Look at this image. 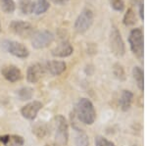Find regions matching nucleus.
<instances>
[{
  "label": "nucleus",
  "instance_id": "obj_7",
  "mask_svg": "<svg viewBox=\"0 0 147 146\" xmlns=\"http://www.w3.org/2000/svg\"><path fill=\"white\" fill-rule=\"evenodd\" d=\"M110 46L111 50L114 53V55L117 57H122L125 55V47L124 40L122 38L119 30L117 28H112L110 32Z\"/></svg>",
  "mask_w": 147,
  "mask_h": 146
},
{
  "label": "nucleus",
  "instance_id": "obj_12",
  "mask_svg": "<svg viewBox=\"0 0 147 146\" xmlns=\"http://www.w3.org/2000/svg\"><path fill=\"white\" fill-rule=\"evenodd\" d=\"M1 74L4 79L10 82H16L22 79V72L21 70L14 65L4 66L1 69Z\"/></svg>",
  "mask_w": 147,
  "mask_h": 146
},
{
  "label": "nucleus",
  "instance_id": "obj_1",
  "mask_svg": "<svg viewBox=\"0 0 147 146\" xmlns=\"http://www.w3.org/2000/svg\"><path fill=\"white\" fill-rule=\"evenodd\" d=\"M75 114L84 124H92L96 119V112L92 102L87 98H82L77 103Z\"/></svg>",
  "mask_w": 147,
  "mask_h": 146
},
{
  "label": "nucleus",
  "instance_id": "obj_8",
  "mask_svg": "<svg viewBox=\"0 0 147 146\" xmlns=\"http://www.w3.org/2000/svg\"><path fill=\"white\" fill-rule=\"evenodd\" d=\"M4 48L8 51L9 53L17 58H27L30 55V51L27 48V46L24 45L23 43L15 40H6L3 43Z\"/></svg>",
  "mask_w": 147,
  "mask_h": 146
},
{
  "label": "nucleus",
  "instance_id": "obj_17",
  "mask_svg": "<svg viewBox=\"0 0 147 146\" xmlns=\"http://www.w3.org/2000/svg\"><path fill=\"white\" fill-rule=\"evenodd\" d=\"M50 4L48 0H37L34 2V13L35 15H42L48 10Z\"/></svg>",
  "mask_w": 147,
  "mask_h": 146
},
{
  "label": "nucleus",
  "instance_id": "obj_20",
  "mask_svg": "<svg viewBox=\"0 0 147 146\" xmlns=\"http://www.w3.org/2000/svg\"><path fill=\"white\" fill-rule=\"evenodd\" d=\"M34 96V89L30 87H23L18 91V97L22 101H28Z\"/></svg>",
  "mask_w": 147,
  "mask_h": 146
},
{
  "label": "nucleus",
  "instance_id": "obj_4",
  "mask_svg": "<svg viewBox=\"0 0 147 146\" xmlns=\"http://www.w3.org/2000/svg\"><path fill=\"white\" fill-rule=\"evenodd\" d=\"M32 45L35 49H43L48 47L54 41V34L49 30H35L30 37Z\"/></svg>",
  "mask_w": 147,
  "mask_h": 146
},
{
  "label": "nucleus",
  "instance_id": "obj_24",
  "mask_svg": "<svg viewBox=\"0 0 147 146\" xmlns=\"http://www.w3.org/2000/svg\"><path fill=\"white\" fill-rule=\"evenodd\" d=\"M111 7L115 11L122 12L125 9V1L124 0H109Z\"/></svg>",
  "mask_w": 147,
  "mask_h": 146
},
{
  "label": "nucleus",
  "instance_id": "obj_19",
  "mask_svg": "<svg viewBox=\"0 0 147 146\" xmlns=\"http://www.w3.org/2000/svg\"><path fill=\"white\" fill-rule=\"evenodd\" d=\"M0 8L6 14H12L16 10V4L14 0H0Z\"/></svg>",
  "mask_w": 147,
  "mask_h": 146
},
{
  "label": "nucleus",
  "instance_id": "obj_28",
  "mask_svg": "<svg viewBox=\"0 0 147 146\" xmlns=\"http://www.w3.org/2000/svg\"><path fill=\"white\" fill-rule=\"evenodd\" d=\"M139 15H140V18L143 20V4H139Z\"/></svg>",
  "mask_w": 147,
  "mask_h": 146
},
{
  "label": "nucleus",
  "instance_id": "obj_10",
  "mask_svg": "<svg viewBox=\"0 0 147 146\" xmlns=\"http://www.w3.org/2000/svg\"><path fill=\"white\" fill-rule=\"evenodd\" d=\"M45 73V68L39 63L30 65L27 70V81L30 83H36L38 82Z\"/></svg>",
  "mask_w": 147,
  "mask_h": 146
},
{
  "label": "nucleus",
  "instance_id": "obj_23",
  "mask_svg": "<svg viewBox=\"0 0 147 146\" xmlns=\"http://www.w3.org/2000/svg\"><path fill=\"white\" fill-rule=\"evenodd\" d=\"M113 73L114 76L117 77L120 81H125V70L123 68L122 65L120 64H115L113 67Z\"/></svg>",
  "mask_w": 147,
  "mask_h": 146
},
{
  "label": "nucleus",
  "instance_id": "obj_22",
  "mask_svg": "<svg viewBox=\"0 0 147 146\" xmlns=\"http://www.w3.org/2000/svg\"><path fill=\"white\" fill-rule=\"evenodd\" d=\"M75 141L77 146H88L89 144L88 136L82 131H78V135L76 136Z\"/></svg>",
  "mask_w": 147,
  "mask_h": 146
},
{
  "label": "nucleus",
  "instance_id": "obj_18",
  "mask_svg": "<svg viewBox=\"0 0 147 146\" xmlns=\"http://www.w3.org/2000/svg\"><path fill=\"white\" fill-rule=\"evenodd\" d=\"M132 75L136 81V84L140 90H143L144 88V77H143V71L139 67H134L132 70Z\"/></svg>",
  "mask_w": 147,
  "mask_h": 146
},
{
  "label": "nucleus",
  "instance_id": "obj_6",
  "mask_svg": "<svg viewBox=\"0 0 147 146\" xmlns=\"http://www.w3.org/2000/svg\"><path fill=\"white\" fill-rule=\"evenodd\" d=\"M9 29L12 30L13 34L19 35L22 38L32 37L35 32L34 26L25 21H12L9 25Z\"/></svg>",
  "mask_w": 147,
  "mask_h": 146
},
{
  "label": "nucleus",
  "instance_id": "obj_11",
  "mask_svg": "<svg viewBox=\"0 0 147 146\" xmlns=\"http://www.w3.org/2000/svg\"><path fill=\"white\" fill-rule=\"evenodd\" d=\"M74 52V47L68 40H63L51 50L52 56L57 58H66Z\"/></svg>",
  "mask_w": 147,
  "mask_h": 146
},
{
  "label": "nucleus",
  "instance_id": "obj_2",
  "mask_svg": "<svg viewBox=\"0 0 147 146\" xmlns=\"http://www.w3.org/2000/svg\"><path fill=\"white\" fill-rule=\"evenodd\" d=\"M55 123V140L58 145H67L69 140V126L67 120L62 115L54 118Z\"/></svg>",
  "mask_w": 147,
  "mask_h": 146
},
{
  "label": "nucleus",
  "instance_id": "obj_14",
  "mask_svg": "<svg viewBox=\"0 0 147 146\" xmlns=\"http://www.w3.org/2000/svg\"><path fill=\"white\" fill-rule=\"evenodd\" d=\"M0 141L5 146H23L25 144V140L22 136L15 135H6L0 136Z\"/></svg>",
  "mask_w": 147,
  "mask_h": 146
},
{
  "label": "nucleus",
  "instance_id": "obj_26",
  "mask_svg": "<svg viewBox=\"0 0 147 146\" xmlns=\"http://www.w3.org/2000/svg\"><path fill=\"white\" fill-rule=\"evenodd\" d=\"M32 133H34L35 135H36L38 137H42V136H44V135H45V133H46V129H45V126H35L34 129L32 131Z\"/></svg>",
  "mask_w": 147,
  "mask_h": 146
},
{
  "label": "nucleus",
  "instance_id": "obj_5",
  "mask_svg": "<svg viewBox=\"0 0 147 146\" xmlns=\"http://www.w3.org/2000/svg\"><path fill=\"white\" fill-rule=\"evenodd\" d=\"M94 16L93 12L90 9H84L82 11V13L79 15L75 22V30L79 34H84L87 32L91 28L92 24H93Z\"/></svg>",
  "mask_w": 147,
  "mask_h": 146
},
{
  "label": "nucleus",
  "instance_id": "obj_30",
  "mask_svg": "<svg viewBox=\"0 0 147 146\" xmlns=\"http://www.w3.org/2000/svg\"><path fill=\"white\" fill-rule=\"evenodd\" d=\"M0 32H1V24H0Z\"/></svg>",
  "mask_w": 147,
  "mask_h": 146
},
{
  "label": "nucleus",
  "instance_id": "obj_3",
  "mask_svg": "<svg viewBox=\"0 0 147 146\" xmlns=\"http://www.w3.org/2000/svg\"><path fill=\"white\" fill-rule=\"evenodd\" d=\"M129 43L132 53L139 60L143 58V32L140 29H134L129 32Z\"/></svg>",
  "mask_w": 147,
  "mask_h": 146
},
{
  "label": "nucleus",
  "instance_id": "obj_29",
  "mask_svg": "<svg viewBox=\"0 0 147 146\" xmlns=\"http://www.w3.org/2000/svg\"><path fill=\"white\" fill-rule=\"evenodd\" d=\"M45 146H59L58 144H55V143H53V144H46Z\"/></svg>",
  "mask_w": 147,
  "mask_h": 146
},
{
  "label": "nucleus",
  "instance_id": "obj_25",
  "mask_svg": "<svg viewBox=\"0 0 147 146\" xmlns=\"http://www.w3.org/2000/svg\"><path fill=\"white\" fill-rule=\"evenodd\" d=\"M95 146H115V144L104 136L98 135L95 137Z\"/></svg>",
  "mask_w": 147,
  "mask_h": 146
},
{
  "label": "nucleus",
  "instance_id": "obj_21",
  "mask_svg": "<svg viewBox=\"0 0 147 146\" xmlns=\"http://www.w3.org/2000/svg\"><path fill=\"white\" fill-rule=\"evenodd\" d=\"M123 23H124V25L127 26V27H130V26L136 25V16L132 9H129V10L127 11V13H125L124 16V21H123Z\"/></svg>",
  "mask_w": 147,
  "mask_h": 146
},
{
  "label": "nucleus",
  "instance_id": "obj_27",
  "mask_svg": "<svg viewBox=\"0 0 147 146\" xmlns=\"http://www.w3.org/2000/svg\"><path fill=\"white\" fill-rule=\"evenodd\" d=\"M50 1L52 3L56 4V5H64V4H66L70 0H50Z\"/></svg>",
  "mask_w": 147,
  "mask_h": 146
},
{
  "label": "nucleus",
  "instance_id": "obj_13",
  "mask_svg": "<svg viewBox=\"0 0 147 146\" xmlns=\"http://www.w3.org/2000/svg\"><path fill=\"white\" fill-rule=\"evenodd\" d=\"M45 69L47 70V72L50 75L54 77L60 76L62 75L64 72L67 69V65H66L65 62L63 61H58V60H52V61H48L46 63Z\"/></svg>",
  "mask_w": 147,
  "mask_h": 146
},
{
  "label": "nucleus",
  "instance_id": "obj_15",
  "mask_svg": "<svg viewBox=\"0 0 147 146\" xmlns=\"http://www.w3.org/2000/svg\"><path fill=\"white\" fill-rule=\"evenodd\" d=\"M132 99H134V94H132L131 91H129V90L123 91L122 95H121V98H120L121 109H122L123 111H127V110H129L130 106H131V103H132Z\"/></svg>",
  "mask_w": 147,
  "mask_h": 146
},
{
  "label": "nucleus",
  "instance_id": "obj_16",
  "mask_svg": "<svg viewBox=\"0 0 147 146\" xmlns=\"http://www.w3.org/2000/svg\"><path fill=\"white\" fill-rule=\"evenodd\" d=\"M19 8L23 14L30 15V14L34 13V2L32 0H20Z\"/></svg>",
  "mask_w": 147,
  "mask_h": 146
},
{
  "label": "nucleus",
  "instance_id": "obj_9",
  "mask_svg": "<svg viewBox=\"0 0 147 146\" xmlns=\"http://www.w3.org/2000/svg\"><path fill=\"white\" fill-rule=\"evenodd\" d=\"M42 103L39 101H32V102L26 104L21 109V114L22 116L27 120L32 121L36 118V115L42 109Z\"/></svg>",
  "mask_w": 147,
  "mask_h": 146
}]
</instances>
